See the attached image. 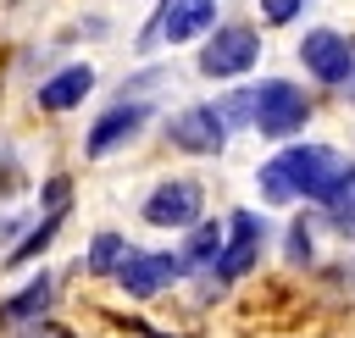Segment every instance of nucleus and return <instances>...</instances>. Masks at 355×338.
Masks as SVG:
<instances>
[{
    "mask_svg": "<svg viewBox=\"0 0 355 338\" xmlns=\"http://www.w3.org/2000/svg\"><path fill=\"white\" fill-rule=\"evenodd\" d=\"M349 55H355V44H349L344 33H333V28H316V33H305V44H300V61H305V72H311L316 83H344Z\"/></svg>",
    "mask_w": 355,
    "mask_h": 338,
    "instance_id": "9",
    "label": "nucleus"
},
{
    "mask_svg": "<svg viewBox=\"0 0 355 338\" xmlns=\"http://www.w3.org/2000/svg\"><path fill=\"white\" fill-rule=\"evenodd\" d=\"M227 244L216 249V260H211V272L222 277V283H239L250 266H255V255H261V238H266V227H261V216L255 211H233L227 216Z\"/></svg>",
    "mask_w": 355,
    "mask_h": 338,
    "instance_id": "6",
    "label": "nucleus"
},
{
    "mask_svg": "<svg viewBox=\"0 0 355 338\" xmlns=\"http://www.w3.org/2000/svg\"><path fill=\"white\" fill-rule=\"evenodd\" d=\"M288 260H311V233H305V222L288 233Z\"/></svg>",
    "mask_w": 355,
    "mask_h": 338,
    "instance_id": "19",
    "label": "nucleus"
},
{
    "mask_svg": "<svg viewBox=\"0 0 355 338\" xmlns=\"http://www.w3.org/2000/svg\"><path fill=\"white\" fill-rule=\"evenodd\" d=\"M205 211V188L194 177H166L155 183V194L144 199V222L150 227H194Z\"/></svg>",
    "mask_w": 355,
    "mask_h": 338,
    "instance_id": "4",
    "label": "nucleus"
},
{
    "mask_svg": "<svg viewBox=\"0 0 355 338\" xmlns=\"http://www.w3.org/2000/svg\"><path fill=\"white\" fill-rule=\"evenodd\" d=\"M344 155L327 150V144H288L283 155H272L261 166V194L272 205H288V199H327V188L344 177Z\"/></svg>",
    "mask_w": 355,
    "mask_h": 338,
    "instance_id": "1",
    "label": "nucleus"
},
{
    "mask_svg": "<svg viewBox=\"0 0 355 338\" xmlns=\"http://www.w3.org/2000/svg\"><path fill=\"white\" fill-rule=\"evenodd\" d=\"M133 299H155L161 288H172L178 277H183V260L178 255H150V249H128L122 260H116V272H111Z\"/></svg>",
    "mask_w": 355,
    "mask_h": 338,
    "instance_id": "5",
    "label": "nucleus"
},
{
    "mask_svg": "<svg viewBox=\"0 0 355 338\" xmlns=\"http://www.w3.org/2000/svg\"><path fill=\"white\" fill-rule=\"evenodd\" d=\"M67 194H72V183L67 177H50L44 183V211H67Z\"/></svg>",
    "mask_w": 355,
    "mask_h": 338,
    "instance_id": "18",
    "label": "nucleus"
},
{
    "mask_svg": "<svg viewBox=\"0 0 355 338\" xmlns=\"http://www.w3.org/2000/svg\"><path fill=\"white\" fill-rule=\"evenodd\" d=\"M50 294H55V283H50V272H39L33 283H22V288H17V294L0 305V327L22 332V327L44 321V310H50Z\"/></svg>",
    "mask_w": 355,
    "mask_h": 338,
    "instance_id": "11",
    "label": "nucleus"
},
{
    "mask_svg": "<svg viewBox=\"0 0 355 338\" xmlns=\"http://www.w3.org/2000/svg\"><path fill=\"white\" fill-rule=\"evenodd\" d=\"M322 205H327V222H333L344 238H355V161L344 166V177L327 188V199H322Z\"/></svg>",
    "mask_w": 355,
    "mask_h": 338,
    "instance_id": "13",
    "label": "nucleus"
},
{
    "mask_svg": "<svg viewBox=\"0 0 355 338\" xmlns=\"http://www.w3.org/2000/svg\"><path fill=\"white\" fill-rule=\"evenodd\" d=\"M61 216H67V211H44V222H39L33 233H22V244H17V249H11L6 260H11V266H22V260H33V255H39V249H44L50 238H55V227H61Z\"/></svg>",
    "mask_w": 355,
    "mask_h": 338,
    "instance_id": "15",
    "label": "nucleus"
},
{
    "mask_svg": "<svg viewBox=\"0 0 355 338\" xmlns=\"http://www.w3.org/2000/svg\"><path fill=\"white\" fill-rule=\"evenodd\" d=\"M89 89H94V66L72 61V66H61L55 78L39 83V111H72V105H83Z\"/></svg>",
    "mask_w": 355,
    "mask_h": 338,
    "instance_id": "12",
    "label": "nucleus"
},
{
    "mask_svg": "<svg viewBox=\"0 0 355 338\" xmlns=\"http://www.w3.org/2000/svg\"><path fill=\"white\" fill-rule=\"evenodd\" d=\"M216 249H222V233L194 222V233H189V244H183V255H178V260H183V266H211V260H216Z\"/></svg>",
    "mask_w": 355,
    "mask_h": 338,
    "instance_id": "16",
    "label": "nucleus"
},
{
    "mask_svg": "<svg viewBox=\"0 0 355 338\" xmlns=\"http://www.w3.org/2000/svg\"><path fill=\"white\" fill-rule=\"evenodd\" d=\"M300 6H305V0H261V17H266V22H294Z\"/></svg>",
    "mask_w": 355,
    "mask_h": 338,
    "instance_id": "17",
    "label": "nucleus"
},
{
    "mask_svg": "<svg viewBox=\"0 0 355 338\" xmlns=\"http://www.w3.org/2000/svg\"><path fill=\"white\" fill-rule=\"evenodd\" d=\"M166 139L178 150H189V155H216L227 144V122H222L216 105H189V111H178L166 122Z\"/></svg>",
    "mask_w": 355,
    "mask_h": 338,
    "instance_id": "7",
    "label": "nucleus"
},
{
    "mask_svg": "<svg viewBox=\"0 0 355 338\" xmlns=\"http://www.w3.org/2000/svg\"><path fill=\"white\" fill-rule=\"evenodd\" d=\"M344 94L355 100V55H349V72H344Z\"/></svg>",
    "mask_w": 355,
    "mask_h": 338,
    "instance_id": "21",
    "label": "nucleus"
},
{
    "mask_svg": "<svg viewBox=\"0 0 355 338\" xmlns=\"http://www.w3.org/2000/svg\"><path fill=\"white\" fill-rule=\"evenodd\" d=\"M211 22H216V0H166L161 17H155V28L144 33V44H150V39L183 44V39H200Z\"/></svg>",
    "mask_w": 355,
    "mask_h": 338,
    "instance_id": "10",
    "label": "nucleus"
},
{
    "mask_svg": "<svg viewBox=\"0 0 355 338\" xmlns=\"http://www.w3.org/2000/svg\"><path fill=\"white\" fill-rule=\"evenodd\" d=\"M144 116H150V105H139V100H122V105H111V111H100L94 116V127H89V139H83V155H111V150H122L139 127H144Z\"/></svg>",
    "mask_w": 355,
    "mask_h": 338,
    "instance_id": "8",
    "label": "nucleus"
},
{
    "mask_svg": "<svg viewBox=\"0 0 355 338\" xmlns=\"http://www.w3.org/2000/svg\"><path fill=\"white\" fill-rule=\"evenodd\" d=\"M22 338H72V332H61V327H50V321H33V327H22Z\"/></svg>",
    "mask_w": 355,
    "mask_h": 338,
    "instance_id": "20",
    "label": "nucleus"
},
{
    "mask_svg": "<svg viewBox=\"0 0 355 338\" xmlns=\"http://www.w3.org/2000/svg\"><path fill=\"white\" fill-rule=\"evenodd\" d=\"M255 61H261V39H255V28H244V22L216 28V33L205 39V50H200V72H205V78H239V72H250Z\"/></svg>",
    "mask_w": 355,
    "mask_h": 338,
    "instance_id": "3",
    "label": "nucleus"
},
{
    "mask_svg": "<svg viewBox=\"0 0 355 338\" xmlns=\"http://www.w3.org/2000/svg\"><path fill=\"white\" fill-rule=\"evenodd\" d=\"M305 116H311V100H305L294 83L266 78L261 89H250V122H255L266 139H288V133H300Z\"/></svg>",
    "mask_w": 355,
    "mask_h": 338,
    "instance_id": "2",
    "label": "nucleus"
},
{
    "mask_svg": "<svg viewBox=\"0 0 355 338\" xmlns=\"http://www.w3.org/2000/svg\"><path fill=\"white\" fill-rule=\"evenodd\" d=\"M122 255H128V238H122V233H94V244H89V260H83V266H89L94 277H111Z\"/></svg>",
    "mask_w": 355,
    "mask_h": 338,
    "instance_id": "14",
    "label": "nucleus"
}]
</instances>
